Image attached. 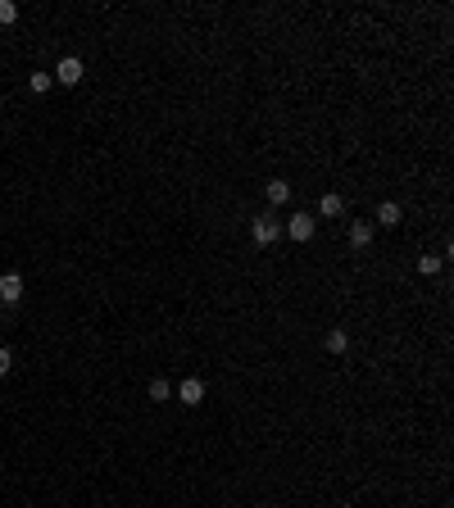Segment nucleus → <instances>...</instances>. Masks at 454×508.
Here are the masks:
<instances>
[{
    "instance_id": "4",
    "label": "nucleus",
    "mask_w": 454,
    "mask_h": 508,
    "mask_svg": "<svg viewBox=\"0 0 454 508\" xmlns=\"http://www.w3.org/2000/svg\"><path fill=\"white\" fill-rule=\"evenodd\" d=\"M205 395H210V386H205V377H187L177 386V400L187 404V408H195V404H205Z\"/></svg>"
},
{
    "instance_id": "14",
    "label": "nucleus",
    "mask_w": 454,
    "mask_h": 508,
    "mask_svg": "<svg viewBox=\"0 0 454 508\" xmlns=\"http://www.w3.org/2000/svg\"><path fill=\"white\" fill-rule=\"evenodd\" d=\"M14 19H19V5L14 0H0V28H9Z\"/></svg>"
},
{
    "instance_id": "6",
    "label": "nucleus",
    "mask_w": 454,
    "mask_h": 508,
    "mask_svg": "<svg viewBox=\"0 0 454 508\" xmlns=\"http://www.w3.org/2000/svg\"><path fill=\"white\" fill-rule=\"evenodd\" d=\"M346 245H350V250H368V245H373V222H350Z\"/></svg>"
},
{
    "instance_id": "2",
    "label": "nucleus",
    "mask_w": 454,
    "mask_h": 508,
    "mask_svg": "<svg viewBox=\"0 0 454 508\" xmlns=\"http://www.w3.org/2000/svg\"><path fill=\"white\" fill-rule=\"evenodd\" d=\"M82 73H87V68H82V59H78V55H64V59L55 64L51 78H55L59 86H78V82H82Z\"/></svg>"
},
{
    "instance_id": "3",
    "label": "nucleus",
    "mask_w": 454,
    "mask_h": 508,
    "mask_svg": "<svg viewBox=\"0 0 454 508\" xmlns=\"http://www.w3.org/2000/svg\"><path fill=\"white\" fill-rule=\"evenodd\" d=\"M314 232H318L314 214H291V222H287V237L296 241V245H309V241H314Z\"/></svg>"
},
{
    "instance_id": "1",
    "label": "nucleus",
    "mask_w": 454,
    "mask_h": 508,
    "mask_svg": "<svg viewBox=\"0 0 454 508\" xmlns=\"http://www.w3.org/2000/svg\"><path fill=\"white\" fill-rule=\"evenodd\" d=\"M250 237H254V245H259V250H268V245L282 237L277 214H259V218H250Z\"/></svg>"
},
{
    "instance_id": "5",
    "label": "nucleus",
    "mask_w": 454,
    "mask_h": 508,
    "mask_svg": "<svg viewBox=\"0 0 454 508\" xmlns=\"http://www.w3.org/2000/svg\"><path fill=\"white\" fill-rule=\"evenodd\" d=\"M23 291H28V286H23L19 272H5V277H0V304H19Z\"/></svg>"
},
{
    "instance_id": "9",
    "label": "nucleus",
    "mask_w": 454,
    "mask_h": 508,
    "mask_svg": "<svg viewBox=\"0 0 454 508\" xmlns=\"http://www.w3.org/2000/svg\"><path fill=\"white\" fill-rule=\"evenodd\" d=\"M318 214H323V218H341V214H346V200H341L336 191H327L323 200H318Z\"/></svg>"
},
{
    "instance_id": "8",
    "label": "nucleus",
    "mask_w": 454,
    "mask_h": 508,
    "mask_svg": "<svg viewBox=\"0 0 454 508\" xmlns=\"http://www.w3.org/2000/svg\"><path fill=\"white\" fill-rule=\"evenodd\" d=\"M377 222H382V227H400V222H404V209H400L396 200H382V204H377Z\"/></svg>"
},
{
    "instance_id": "13",
    "label": "nucleus",
    "mask_w": 454,
    "mask_h": 508,
    "mask_svg": "<svg viewBox=\"0 0 454 508\" xmlns=\"http://www.w3.org/2000/svg\"><path fill=\"white\" fill-rule=\"evenodd\" d=\"M28 86H32V95H46L55 86V78H51V73H28Z\"/></svg>"
},
{
    "instance_id": "12",
    "label": "nucleus",
    "mask_w": 454,
    "mask_h": 508,
    "mask_svg": "<svg viewBox=\"0 0 454 508\" xmlns=\"http://www.w3.org/2000/svg\"><path fill=\"white\" fill-rule=\"evenodd\" d=\"M413 268H418L423 277H436V272H440V254H418V259H413Z\"/></svg>"
},
{
    "instance_id": "15",
    "label": "nucleus",
    "mask_w": 454,
    "mask_h": 508,
    "mask_svg": "<svg viewBox=\"0 0 454 508\" xmlns=\"http://www.w3.org/2000/svg\"><path fill=\"white\" fill-rule=\"evenodd\" d=\"M9 368H14V350H5V345H0V377H5Z\"/></svg>"
},
{
    "instance_id": "10",
    "label": "nucleus",
    "mask_w": 454,
    "mask_h": 508,
    "mask_svg": "<svg viewBox=\"0 0 454 508\" xmlns=\"http://www.w3.org/2000/svg\"><path fill=\"white\" fill-rule=\"evenodd\" d=\"M264 195H268V204H287L291 200V182H282V177H273L264 187Z\"/></svg>"
},
{
    "instance_id": "7",
    "label": "nucleus",
    "mask_w": 454,
    "mask_h": 508,
    "mask_svg": "<svg viewBox=\"0 0 454 508\" xmlns=\"http://www.w3.org/2000/svg\"><path fill=\"white\" fill-rule=\"evenodd\" d=\"M323 350H327V354H346V350H350V331H346V327H327Z\"/></svg>"
},
{
    "instance_id": "11",
    "label": "nucleus",
    "mask_w": 454,
    "mask_h": 508,
    "mask_svg": "<svg viewBox=\"0 0 454 508\" xmlns=\"http://www.w3.org/2000/svg\"><path fill=\"white\" fill-rule=\"evenodd\" d=\"M150 400H155V404H168V400H173V381H168V377H155V381H150Z\"/></svg>"
}]
</instances>
